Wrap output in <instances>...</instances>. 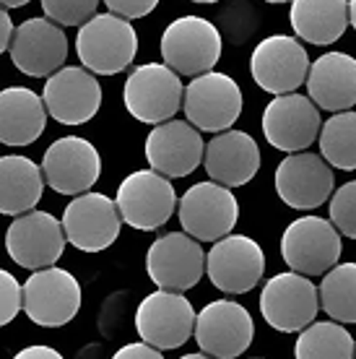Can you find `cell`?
<instances>
[{
    "mask_svg": "<svg viewBox=\"0 0 356 359\" xmlns=\"http://www.w3.org/2000/svg\"><path fill=\"white\" fill-rule=\"evenodd\" d=\"M76 53L81 65L94 76H115L133 65L138 34L128 18L117 13H94L86 24H81Z\"/></svg>",
    "mask_w": 356,
    "mask_h": 359,
    "instance_id": "obj_1",
    "label": "cell"
},
{
    "mask_svg": "<svg viewBox=\"0 0 356 359\" xmlns=\"http://www.w3.org/2000/svg\"><path fill=\"white\" fill-rule=\"evenodd\" d=\"M182 79L167 63H146L125 79V109L146 126H159L182 109Z\"/></svg>",
    "mask_w": 356,
    "mask_h": 359,
    "instance_id": "obj_2",
    "label": "cell"
},
{
    "mask_svg": "<svg viewBox=\"0 0 356 359\" xmlns=\"http://www.w3.org/2000/svg\"><path fill=\"white\" fill-rule=\"evenodd\" d=\"M224 50L221 32L203 16H179L161 34V57L179 76L214 71Z\"/></svg>",
    "mask_w": 356,
    "mask_h": 359,
    "instance_id": "obj_3",
    "label": "cell"
},
{
    "mask_svg": "<svg viewBox=\"0 0 356 359\" xmlns=\"http://www.w3.org/2000/svg\"><path fill=\"white\" fill-rule=\"evenodd\" d=\"M81 284L71 271L47 266L36 269L21 287V310L42 328H60L71 323L81 310Z\"/></svg>",
    "mask_w": 356,
    "mask_h": 359,
    "instance_id": "obj_4",
    "label": "cell"
},
{
    "mask_svg": "<svg viewBox=\"0 0 356 359\" xmlns=\"http://www.w3.org/2000/svg\"><path fill=\"white\" fill-rule=\"evenodd\" d=\"M115 203L125 224L151 232L167 224L177 211V193L170 177L156 170H135L120 182Z\"/></svg>",
    "mask_w": 356,
    "mask_h": 359,
    "instance_id": "obj_5",
    "label": "cell"
},
{
    "mask_svg": "<svg viewBox=\"0 0 356 359\" xmlns=\"http://www.w3.org/2000/svg\"><path fill=\"white\" fill-rule=\"evenodd\" d=\"M343 243L330 219L299 216L281 234V258L304 276H322L341 261Z\"/></svg>",
    "mask_w": 356,
    "mask_h": 359,
    "instance_id": "obj_6",
    "label": "cell"
},
{
    "mask_svg": "<svg viewBox=\"0 0 356 359\" xmlns=\"http://www.w3.org/2000/svg\"><path fill=\"white\" fill-rule=\"evenodd\" d=\"M182 109L190 126L205 133H221L240 120L242 89L232 76L205 71L193 76L182 94Z\"/></svg>",
    "mask_w": 356,
    "mask_h": 359,
    "instance_id": "obj_7",
    "label": "cell"
},
{
    "mask_svg": "<svg viewBox=\"0 0 356 359\" xmlns=\"http://www.w3.org/2000/svg\"><path fill=\"white\" fill-rule=\"evenodd\" d=\"M177 216L182 232L196 237L198 243H216L237 226L240 203L226 185L219 182H196L177 198Z\"/></svg>",
    "mask_w": 356,
    "mask_h": 359,
    "instance_id": "obj_8",
    "label": "cell"
},
{
    "mask_svg": "<svg viewBox=\"0 0 356 359\" xmlns=\"http://www.w3.org/2000/svg\"><path fill=\"white\" fill-rule=\"evenodd\" d=\"M320 294L310 276L286 271L266 281L260 292V315L271 328L281 333H296L317 318Z\"/></svg>",
    "mask_w": 356,
    "mask_h": 359,
    "instance_id": "obj_9",
    "label": "cell"
},
{
    "mask_svg": "<svg viewBox=\"0 0 356 359\" xmlns=\"http://www.w3.org/2000/svg\"><path fill=\"white\" fill-rule=\"evenodd\" d=\"M135 331L141 341L151 344L159 351L179 349L196 331V310L185 292L156 289L143 297L135 310Z\"/></svg>",
    "mask_w": 356,
    "mask_h": 359,
    "instance_id": "obj_10",
    "label": "cell"
},
{
    "mask_svg": "<svg viewBox=\"0 0 356 359\" xmlns=\"http://www.w3.org/2000/svg\"><path fill=\"white\" fill-rule=\"evenodd\" d=\"M196 336L203 354L214 359H234L245 354L255 339V323L247 307L232 299H216L196 313Z\"/></svg>",
    "mask_w": 356,
    "mask_h": 359,
    "instance_id": "obj_11",
    "label": "cell"
},
{
    "mask_svg": "<svg viewBox=\"0 0 356 359\" xmlns=\"http://www.w3.org/2000/svg\"><path fill=\"white\" fill-rule=\"evenodd\" d=\"M146 273L159 289L187 292L203 278L205 252L187 232H167L156 237L146 252Z\"/></svg>",
    "mask_w": 356,
    "mask_h": 359,
    "instance_id": "obj_12",
    "label": "cell"
},
{
    "mask_svg": "<svg viewBox=\"0 0 356 359\" xmlns=\"http://www.w3.org/2000/svg\"><path fill=\"white\" fill-rule=\"evenodd\" d=\"M205 273L216 289L226 294H245L258 287L266 273V255L247 234H226L216 240L205 255Z\"/></svg>",
    "mask_w": 356,
    "mask_h": 359,
    "instance_id": "obj_13",
    "label": "cell"
},
{
    "mask_svg": "<svg viewBox=\"0 0 356 359\" xmlns=\"http://www.w3.org/2000/svg\"><path fill=\"white\" fill-rule=\"evenodd\" d=\"M65 240L83 252H102L120 237V211L104 193H81L62 211Z\"/></svg>",
    "mask_w": 356,
    "mask_h": 359,
    "instance_id": "obj_14",
    "label": "cell"
},
{
    "mask_svg": "<svg viewBox=\"0 0 356 359\" xmlns=\"http://www.w3.org/2000/svg\"><path fill=\"white\" fill-rule=\"evenodd\" d=\"M320 107L304 94H276L263 112V135L278 151L294 154L310 149L320 135Z\"/></svg>",
    "mask_w": 356,
    "mask_h": 359,
    "instance_id": "obj_15",
    "label": "cell"
},
{
    "mask_svg": "<svg viewBox=\"0 0 356 359\" xmlns=\"http://www.w3.org/2000/svg\"><path fill=\"white\" fill-rule=\"evenodd\" d=\"M8 53L21 73L32 79H47L55 71H60L68 60V36L60 24L50 21L47 16H34L13 27Z\"/></svg>",
    "mask_w": 356,
    "mask_h": 359,
    "instance_id": "obj_16",
    "label": "cell"
},
{
    "mask_svg": "<svg viewBox=\"0 0 356 359\" xmlns=\"http://www.w3.org/2000/svg\"><path fill=\"white\" fill-rule=\"evenodd\" d=\"M310 57L296 36L273 34L255 45L249 57V73L268 94H289L304 86Z\"/></svg>",
    "mask_w": 356,
    "mask_h": 359,
    "instance_id": "obj_17",
    "label": "cell"
},
{
    "mask_svg": "<svg viewBox=\"0 0 356 359\" xmlns=\"http://www.w3.org/2000/svg\"><path fill=\"white\" fill-rule=\"evenodd\" d=\"M65 232L60 219L47 211H27L11 222L6 232V250L21 269L36 271L55 266L65 250Z\"/></svg>",
    "mask_w": 356,
    "mask_h": 359,
    "instance_id": "obj_18",
    "label": "cell"
},
{
    "mask_svg": "<svg viewBox=\"0 0 356 359\" xmlns=\"http://www.w3.org/2000/svg\"><path fill=\"white\" fill-rule=\"evenodd\" d=\"M102 156L97 146L81 135H62L45 151L42 177L60 196H81L97 185Z\"/></svg>",
    "mask_w": 356,
    "mask_h": 359,
    "instance_id": "obj_19",
    "label": "cell"
},
{
    "mask_svg": "<svg viewBox=\"0 0 356 359\" xmlns=\"http://www.w3.org/2000/svg\"><path fill=\"white\" fill-rule=\"evenodd\" d=\"M47 115L62 126H83L97 117L102 107V86L97 76L83 65H62L60 71L47 76L42 91Z\"/></svg>",
    "mask_w": 356,
    "mask_h": 359,
    "instance_id": "obj_20",
    "label": "cell"
},
{
    "mask_svg": "<svg viewBox=\"0 0 356 359\" xmlns=\"http://www.w3.org/2000/svg\"><path fill=\"white\" fill-rule=\"evenodd\" d=\"M336 188V175L320 154L294 151L276 167V193L286 206L312 211L322 206Z\"/></svg>",
    "mask_w": 356,
    "mask_h": 359,
    "instance_id": "obj_21",
    "label": "cell"
},
{
    "mask_svg": "<svg viewBox=\"0 0 356 359\" xmlns=\"http://www.w3.org/2000/svg\"><path fill=\"white\" fill-rule=\"evenodd\" d=\"M203 135L187 120H164L146 138V159L164 177H187L203 164Z\"/></svg>",
    "mask_w": 356,
    "mask_h": 359,
    "instance_id": "obj_22",
    "label": "cell"
},
{
    "mask_svg": "<svg viewBox=\"0 0 356 359\" xmlns=\"http://www.w3.org/2000/svg\"><path fill=\"white\" fill-rule=\"evenodd\" d=\"M203 164L214 182L240 188L258 175L260 149L255 138L245 130H221L205 144Z\"/></svg>",
    "mask_w": 356,
    "mask_h": 359,
    "instance_id": "obj_23",
    "label": "cell"
},
{
    "mask_svg": "<svg viewBox=\"0 0 356 359\" xmlns=\"http://www.w3.org/2000/svg\"><path fill=\"white\" fill-rule=\"evenodd\" d=\"M307 97L325 112H343L356 104V57L346 53L320 55L307 71Z\"/></svg>",
    "mask_w": 356,
    "mask_h": 359,
    "instance_id": "obj_24",
    "label": "cell"
},
{
    "mask_svg": "<svg viewBox=\"0 0 356 359\" xmlns=\"http://www.w3.org/2000/svg\"><path fill=\"white\" fill-rule=\"evenodd\" d=\"M47 109L36 91L8 86L0 91V144L29 146L45 133Z\"/></svg>",
    "mask_w": 356,
    "mask_h": 359,
    "instance_id": "obj_25",
    "label": "cell"
},
{
    "mask_svg": "<svg viewBox=\"0 0 356 359\" xmlns=\"http://www.w3.org/2000/svg\"><path fill=\"white\" fill-rule=\"evenodd\" d=\"M289 24L302 42L333 45L348 29V0H292Z\"/></svg>",
    "mask_w": 356,
    "mask_h": 359,
    "instance_id": "obj_26",
    "label": "cell"
},
{
    "mask_svg": "<svg viewBox=\"0 0 356 359\" xmlns=\"http://www.w3.org/2000/svg\"><path fill=\"white\" fill-rule=\"evenodd\" d=\"M42 193H45V177L39 164L18 154L0 156V214H27L42 201Z\"/></svg>",
    "mask_w": 356,
    "mask_h": 359,
    "instance_id": "obj_27",
    "label": "cell"
},
{
    "mask_svg": "<svg viewBox=\"0 0 356 359\" xmlns=\"http://www.w3.org/2000/svg\"><path fill=\"white\" fill-rule=\"evenodd\" d=\"M296 359H354V339L343 328V323L325 320L315 323L299 331V339L294 344Z\"/></svg>",
    "mask_w": 356,
    "mask_h": 359,
    "instance_id": "obj_28",
    "label": "cell"
},
{
    "mask_svg": "<svg viewBox=\"0 0 356 359\" xmlns=\"http://www.w3.org/2000/svg\"><path fill=\"white\" fill-rule=\"evenodd\" d=\"M320 156L330 167L343 172L356 170V112L343 109L333 115L320 126Z\"/></svg>",
    "mask_w": 356,
    "mask_h": 359,
    "instance_id": "obj_29",
    "label": "cell"
},
{
    "mask_svg": "<svg viewBox=\"0 0 356 359\" xmlns=\"http://www.w3.org/2000/svg\"><path fill=\"white\" fill-rule=\"evenodd\" d=\"M320 307L336 323H356V263H336L322 273Z\"/></svg>",
    "mask_w": 356,
    "mask_h": 359,
    "instance_id": "obj_30",
    "label": "cell"
},
{
    "mask_svg": "<svg viewBox=\"0 0 356 359\" xmlns=\"http://www.w3.org/2000/svg\"><path fill=\"white\" fill-rule=\"evenodd\" d=\"M45 16L60 27H81L99 8V0H39Z\"/></svg>",
    "mask_w": 356,
    "mask_h": 359,
    "instance_id": "obj_31",
    "label": "cell"
},
{
    "mask_svg": "<svg viewBox=\"0 0 356 359\" xmlns=\"http://www.w3.org/2000/svg\"><path fill=\"white\" fill-rule=\"evenodd\" d=\"M330 222L341 234L356 240V180L341 185L330 196Z\"/></svg>",
    "mask_w": 356,
    "mask_h": 359,
    "instance_id": "obj_32",
    "label": "cell"
},
{
    "mask_svg": "<svg viewBox=\"0 0 356 359\" xmlns=\"http://www.w3.org/2000/svg\"><path fill=\"white\" fill-rule=\"evenodd\" d=\"M21 310V284L13 273L0 269V328L8 325Z\"/></svg>",
    "mask_w": 356,
    "mask_h": 359,
    "instance_id": "obj_33",
    "label": "cell"
},
{
    "mask_svg": "<svg viewBox=\"0 0 356 359\" xmlns=\"http://www.w3.org/2000/svg\"><path fill=\"white\" fill-rule=\"evenodd\" d=\"M104 6L109 8V13H117V16L133 21V18L149 16L159 6V0H104Z\"/></svg>",
    "mask_w": 356,
    "mask_h": 359,
    "instance_id": "obj_34",
    "label": "cell"
},
{
    "mask_svg": "<svg viewBox=\"0 0 356 359\" xmlns=\"http://www.w3.org/2000/svg\"><path fill=\"white\" fill-rule=\"evenodd\" d=\"M112 359H164V354L156 346H151V344L138 341V344H125L123 349L115 351Z\"/></svg>",
    "mask_w": 356,
    "mask_h": 359,
    "instance_id": "obj_35",
    "label": "cell"
},
{
    "mask_svg": "<svg viewBox=\"0 0 356 359\" xmlns=\"http://www.w3.org/2000/svg\"><path fill=\"white\" fill-rule=\"evenodd\" d=\"M13 359H65L57 349L53 346H45V344H34V346H27L21 349Z\"/></svg>",
    "mask_w": 356,
    "mask_h": 359,
    "instance_id": "obj_36",
    "label": "cell"
},
{
    "mask_svg": "<svg viewBox=\"0 0 356 359\" xmlns=\"http://www.w3.org/2000/svg\"><path fill=\"white\" fill-rule=\"evenodd\" d=\"M11 36H13V21H11L8 8H3V6H0V55L8 50Z\"/></svg>",
    "mask_w": 356,
    "mask_h": 359,
    "instance_id": "obj_37",
    "label": "cell"
},
{
    "mask_svg": "<svg viewBox=\"0 0 356 359\" xmlns=\"http://www.w3.org/2000/svg\"><path fill=\"white\" fill-rule=\"evenodd\" d=\"M27 3H32V0H0L3 8H24Z\"/></svg>",
    "mask_w": 356,
    "mask_h": 359,
    "instance_id": "obj_38",
    "label": "cell"
},
{
    "mask_svg": "<svg viewBox=\"0 0 356 359\" xmlns=\"http://www.w3.org/2000/svg\"><path fill=\"white\" fill-rule=\"evenodd\" d=\"M348 24L354 27V32H356V0H351L348 3Z\"/></svg>",
    "mask_w": 356,
    "mask_h": 359,
    "instance_id": "obj_39",
    "label": "cell"
},
{
    "mask_svg": "<svg viewBox=\"0 0 356 359\" xmlns=\"http://www.w3.org/2000/svg\"><path fill=\"white\" fill-rule=\"evenodd\" d=\"M179 359H214V357H208V354L200 351V354H185V357H179Z\"/></svg>",
    "mask_w": 356,
    "mask_h": 359,
    "instance_id": "obj_40",
    "label": "cell"
},
{
    "mask_svg": "<svg viewBox=\"0 0 356 359\" xmlns=\"http://www.w3.org/2000/svg\"><path fill=\"white\" fill-rule=\"evenodd\" d=\"M190 3H198V6H211V3H219V0H190Z\"/></svg>",
    "mask_w": 356,
    "mask_h": 359,
    "instance_id": "obj_41",
    "label": "cell"
},
{
    "mask_svg": "<svg viewBox=\"0 0 356 359\" xmlns=\"http://www.w3.org/2000/svg\"><path fill=\"white\" fill-rule=\"evenodd\" d=\"M266 3H271V6H281V3H292V0H266Z\"/></svg>",
    "mask_w": 356,
    "mask_h": 359,
    "instance_id": "obj_42",
    "label": "cell"
},
{
    "mask_svg": "<svg viewBox=\"0 0 356 359\" xmlns=\"http://www.w3.org/2000/svg\"><path fill=\"white\" fill-rule=\"evenodd\" d=\"M354 359H356V341H354Z\"/></svg>",
    "mask_w": 356,
    "mask_h": 359,
    "instance_id": "obj_43",
    "label": "cell"
},
{
    "mask_svg": "<svg viewBox=\"0 0 356 359\" xmlns=\"http://www.w3.org/2000/svg\"><path fill=\"white\" fill-rule=\"evenodd\" d=\"M252 359H263V357H252Z\"/></svg>",
    "mask_w": 356,
    "mask_h": 359,
    "instance_id": "obj_44",
    "label": "cell"
}]
</instances>
